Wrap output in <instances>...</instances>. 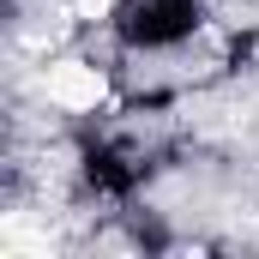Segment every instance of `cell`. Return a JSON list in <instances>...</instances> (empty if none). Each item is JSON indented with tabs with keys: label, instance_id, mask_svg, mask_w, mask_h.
<instances>
[{
	"label": "cell",
	"instance_id": "obj_1",
	"mask_svg": "<svg viewBox=\"0 0 259 259\" xmlns=\"http://www.w3.org/2000/svg\"><path fill=\"white\" fill-rule=\"evenodd\" d=\"M49 97L61 109H97L109 97V78L84 61H61V66H49Z\"/></svg>",
	"mask_w": 259,
	"mask_h": 259
},
{
	"label": "cell",
	"instance_id": "obj_2",
	"mask_svg": "<svg viewBox=\"0 0 259 259\" xmlns=\"http://www.w3.org/2000/svg\"><path fill=\"white\" fill-rule=\"evenodd\" d=\"M109 12V0H78V18H103Z\"/></svg>",
	"mask_w": 259,
	"mask_h": 259
}]
</instances>
